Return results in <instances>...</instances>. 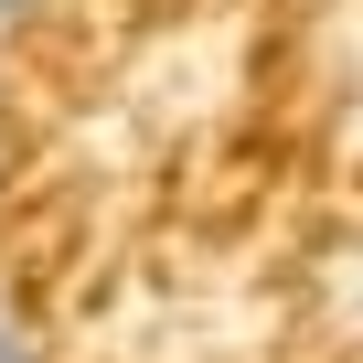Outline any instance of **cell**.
Wrapping results in <instances>:
<instances>
[{
  "label": "cell",
  "instance_id": "cell-1",
  "mask_svg": "<svg viewBox=\"0 0 363 363\" xmlns=\"http://www.w3.org/2000/svg\"><path fill=\"white\" fill-rule=\"evenodd\" d=\"M331 310H342V331H363V246L331 257Z\"/></svg>",
  "mask_w": 363,
  "mask_h": 363
},
{
  "label": "cell",
  "instance_id": "cell-2",
  "mask_svg": "<svg viewBox=\"0 0 363 363\" xmlns=\"http://www.w3.org/2000/svg\"><path fill=\"white\" fill-rule=\"evenodd\" d=\"M0 363H43V342H33V320H11V310H0Z\"/></svg>",
  "mask_w": 363,
  "mask_h": 363
},
{
  "label": "cell",
  "instance_id": "cell-3",
  "mask_svg": "<svg viewBox=\"0 0 363 363\" xmlns=\"http://www.w3.org/2000/svg\"><path fill=\"white\" fill-rule=\"evenodd\" d=\"M33 11H43V0H0V33H11V22H33Z\"/></svg>",
  "mask_w": 363,
  "mask_h": 363
}]
</instances>
